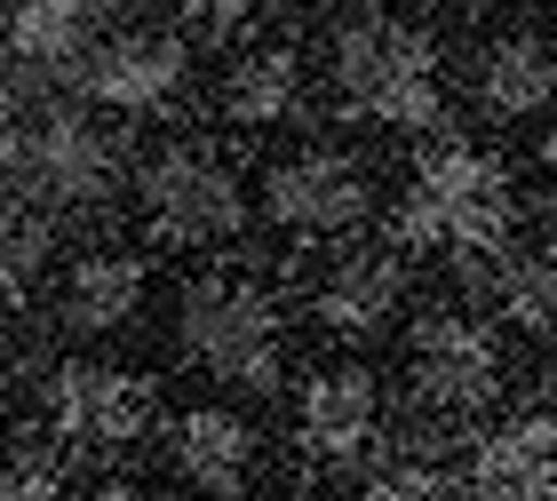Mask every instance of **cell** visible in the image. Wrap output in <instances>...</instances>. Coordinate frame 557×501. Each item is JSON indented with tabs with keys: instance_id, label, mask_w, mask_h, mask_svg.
I'll return each mask as SVG.
<instances>
[{
	"instance_id": "5bb4252c",
	"label": "cell",
	"mask_w": 557,
	"mask_h": 501,
	"mask_svg": "<svg viewBox=\"0 0 557 501\" xmlns=\"http://www.w3.org/2000/svg\"><path fill=\"white\" fill-rule=\"evenodd\" d=\"M168 454H175V469H184L199 493H215V501L247 493V478H256V430H247L239 414H215V406L175 414Z\"/></svg>"
},
{
	"instance_id": "ac0fdd59",
	"label": "cell",
	"mask_w": 557,
	"mask_h": 501,
	"mask_svg": "<svg viewBox=\"0 0 557 501\" xmlns=\"http://www.w3.org/2000/svg\"><path fill=\"white\" fill-rule=\"evenodd\" d=\"M48 239H57V231H48V208H40V199H24L16 184H0V295L33 287Z\"/></svg>"
},
{
	"instance_id": "d6986e66",
	"label": "cell",
	"mask_w": 557,
	"mask_h": 501,
	"mask_svg": "<svg viewBox=\"0 0 557 501\" xmlns=\"http://www.w3.org/2000/svg\"><path fill=\"white\" fill-rule=\"evenodd\" d=\"M494 295L518 327L534 335H557V247H534V255H510L494 271Z\"/></svg>"
},
{
	"instance_id": "9c48e42d",
	"label": "cell",
	"mask_w": 557,
	"mask_h": 501,
	"mask_svg": "<svg viewBox=\"0 0 557 501\" xmlns=\"http://www.w3.org/2000/svg\"><path fill=\"white\" fill-rule=\"evenodd\" d=\"M160 414L144 374L128 366H57L48 374V422L72 446H136Z\"/></svg>"
},
{
	"instance_id": "484cf974",
	"label": "cell",
	"mask_w": 557,
	"mask_h": 501,
	"mask_svg": "<svg viewBox=\"0 0 557 501\" xmlns=\"http://www.w3.org/2000/svg\"><path fill=\"white\" fill-rule=\"evenodd\" d=\"M0 390H9V335H0Z\"/></svg>"
},
{
	"instance_id": "4fadbf2b",
	"label": "cell",
	"mask_w": 557,
	"mask_h": 501,
	"mask_svg": "<svg viewBox=\"0 0 557 501\" xmlns=\"http://www.w3.org/2000/svg\"><path fill=\"white\" fill-rule=\"evenodd\" d=\"M374 414H383V398H374V374L367 366H319L311 383H302V446H311L319 462H350V454H367V438H374Z\"/></svg>"
},
{
	"instance_id": "5b68a950",
	"label": "cell",
	"mask_w": 557,
	"mask_h": 501,
	"mask_svg": "<svg viewBox=\"0 0 557 501\" xmlns=\"http://www.w3.org/2000/svg\"><path fill=\"white\" fill-rule=\"evenodd\" d=\"M502 390V359H494V335L470 327L462 311H430L414 318V342H407V406L430 438H454V422L486 414Z\"/></svg>"
},
{
	"instance_id": "6da1fadb",
	"label": "cell",
	"mask_w": 557,
	"mask_h": 501,
	"mask_svg": "<svg viewBox=\"0 0 557 501\" xmlns=\"http://www.w3.org/2000/svg\"><path fill=\"white\" fill-rule=\"evenodd\" d=\"M326 88L359 120L430 128L438 120V48L407 16H359L326 40Z\"/></svg>"
},
{
	"instance_id": "e0dca14e",
	"label": "cell",
	"mask_w": 557,
	"mask_h": 501,
	"mask_svg": "<svg viewBox=\"0 0 557 501\" xmlns=\"http://www.w3.org/2000/svg\"><path fill=\"white\" fill-rule=\"evenodd\" d=\"M295 96H302V57H295L287 33H271V40H256L232 64V80H223V112H232L239 128H271V120L295 112Z\"/></svg>"
},
{
	"instance_id": "83f0119b",
	"label": "cell",
	"mask_w": 557,
	"mask_h": 501,
	"mask_svg": "<svg viewBox=\"0 0 557 501\" xmlns=\"http://www.w3.org/2000/svg\"><path fill=\"white\" fill-rule=\"evenodd\" d=\"M319 9H326V0H319Z\"/></svg>"
},
{
	"instance_id": "ba28073f",
	"label": "cell",
	"mask_w": 557,
	"mask_h": 501,
	"mask_svg": "<svg viewBox=\"0 0 557 501\" xmlns=\"http://www.w3.org/2000/svg\"><path fill=\"white\" fill-rule=\"evenodd\" d=\"M191 72V48L184 33H168V24H120L88 48V64L72 72V88L88 96V104L104 112H160L175 88H184Z\"/></svg>"
},
{
	"instance_id": "3957f363",
	"label": "cell",
	"mask_w": 557,
	"mask_h": 501,
	"mask_svg": "<svg viewBox=\"0 0 557 501\" xmlns=\"http://www.w3.org/2000/svg\"><path fill=\"white\" fill-rule=\"evenodd\" d=\"M175 335L215 383H239V390H271L278 383V295L263 271H199L184 287V318Z\"/></svg>"
},
{
	"instance_id": "d4e9b609",
	"label": "cell",
	"mask_w": 557,
	"mask_h": 501,
	"mask_svg": "<svg viewBox=\"0 0 557 501\" xmlns=\"http://www.w3.org/2000/svg\"><path fill=\"white\" fill-rule=\"evenodd\" d=\"M542 167H549V175H557V128H549V136H542Z\"/></svg>"
},
{
	"instance_id": "8fae6325",
	"label": "cell",
	"mask_w": 557,
	"mask_h": 501,
	"mask_svg": "<svg viewBox=\"0 0 557 501\" xmlns=\"http://www.w3.org/2000/svg\"><path fill=\"white\" fill-rule=\"evenodd\" d=\"M398 295H407V255H398V247H335V255L311 271V311L343 335L383 327L398 311Z\"/></svg>"
},
{
	"instance_id": "44dd1931",
	"label": "cell",
	"mask_w": 557,
	"mask_h": 501,
	"mask_svg": "<svg viewBox=\"0 0 557 501\" xmlns=\"http://www.w3.org/2000/svg\"><path fill=\"white\" fill-rule=\"evenodd\" d=\"M0 501H72V493L48 454H16V462H0Z\"/></svg>"
},
{
	"instance_id": "7402d4cb",
	"label": "cell",
	"mask_w": 557,
	"mask_h": 501,
	"mask_svg": "<svg viewBox=\"0 0 557 501\" xmlns=\"http://www.w3.org/2000/svg\"><path fill=\"white\" fill-rule=\"evenodd\" d=\"M175 9H184V24H191V33L232 40V33H247V24H256V9H263V0H175Z\"/></svg>"
},
{
	"instance_id": "2e32d148",
	"label": "cell",
	"mask_w": 557,
	"mask_h": 501,
	"mask_svg": "<svg viewBox=\"0 0 557 501\" xmlns=\"http://www.w3.org/2000/svg\"><path fill=\"white\" fill-rule=\"evenodd\" d=\"M144 303V255H128V247H104V255H81L57 279V318L81 335H104L120 327Z\"/></svg>"
},
{
	"instance_id": "8992f818",
	"label": "cell",
	"mask_w": 557,
	"mask_h": 501,
	"mask_svg": "<svg viewBox=\"0 0 557 501\" xmlns=\"http://www.w3.org/2000/svg\"><path fill=\"white\" fill-rule=\"evenodd\" d=\"M263 215L295 239H350L374 215V175L335 143H302L263 167Z\"/></svg>"
},
{
	"instance_id": "52a82bcc",
	"label": "cell",
	"mask_w": 557,
	"mask_h": 501,
	"mask_svg": "<svg viewBox=\"0 0 557 501\" xmlns=\"http://www.w3.org/2000/svg\"><path fill=\"white\" fill-rule=\"evenodd\" d=\"M24 184L40 208H104L120 191V143L81 104H40L24 128Z\"/></svg>"
},
{
	"instance_id": "9a60e30c",
	"label": "cell",
	"mask_w": 557,
	"mask_h": 501,
	"mask_svg": "<svg viewBox=\"0 0 557 501\" xmlns=\"http://www.w3.org/2000/svg\"><path fill=\"white\" fill-rule=\"evenodd\" d=\"M478 104L494 120H534L557 104V48L542 33H502L478 57Z\"/></svg>"
},
{
	"instance_id": "4316f807",
	"label": "cell",
	"mask_w": 557,
	"mask_h": 501,
	"mask_svg": "<svg viewBox=\"0 0 557 501\" xmlns=\"http://www.w3.org/2000/svg\"><path fill=\"white\" fill-rule=\"evenodd\" d=\"M295 501H326V493H295Z\"/></svg>"
},
{
	"instance_id": "30bf717a",
	"label": "cell",
	"mask_w": 557,
	"mask_h": 501,
	"mask_svg": "<svg viewBox=\"0 0 557 501\" xmlns=\"http://www.w3.org/2000/svg\"><path fill=\"white\" fill-rule=\"evenodd\" d=\"M96 40H104V0H9L0 16V57L40 80H72Z\"/></svg>"
},
{
	"instance_id": "cb8c5ba5",
	"label": "cell",
	"mask_w": 557,
	"mask_h": 501,
	"mask_svg": "<svg viewBox=\"0 0 557 501\" xmlns=\"http://www.w3.org/2000/svg\"><path fill=\"white\" fill-rule=\"evenodd\" d=\"M72 501H160V493H151L144 478H128V469H104V478H88Z\"/></svg>"
},
{
	"instance_id": "603a6c76",
	"label": "cell",
	"mask_w": 557,
	"mask_h": 501,
	"mask_svg": "<svg viewBox=\"0 0 557 501\" xmlns=\"http://www.w3.org/2000/svg\"><path fill=\"white\" fill-rule=\"evenodd\" d=\"M24 160V96H16V80L0 72V167H16Z\"/></svg>"
},
{
	"instance_id": "7c38bea8",
	"label": "cell",
	"mask_w": 557,
	"mask_h": 501,
	"mask_svg": "<svg viewBox=\"0 0 557 501\" xmlns=\"http://www.w3.org/2000/svg\"><path fill=\"white\" fill-rule=\"evenodd\" d=\"M557 493V414L534 406L478 438L470 454V501H549Z\"/></svg>"
},
{
	"instance_id": "ffe728a7",
	"label": "cell",
	"mask_w": 557,
	"mask_h": 501,
	"mask_svg": "<svg viewBox=\"0 0 557 501\" xmlns=\"http://www.w3.org/2000/svg\"><path fill=\"white\" fill-rule=\"evenodd\" d=\"M359 501H462V486H454L438 462L398 454V462H374V469H367V493H359Z\"/></svg>"
},
{
	"instance_id": "277c9868",
	"label": "cell",
	"mask_w": 557,
	"mask_h": 501,
	"mask_svg": "<svg viewBox=\"0 0 557 501\" xmlns=\"http://www.w3.org/2000/svg\"><path fill=\"white\" fill-rule=\"evenodd\" d=\"M144 223L175 247H232L247 231V191H239V167L223 143L208 136H175L160 152H144Z\"/></svg>"
},
{
	"instance_id": "7a4b0ae2",
	"label": "cell",
	"mask_w": 557,
	"mask_h": 501,
	"mask_svg": "<svg viewBox=\"0 0 557 501\" xmlns=\"http://www.w3.org/2000/svg\"><path fill=\"white\" fill-rule=\"evenodd\" d=\"M391 239L398 247H462L470 255H494L510 239V191H502V167L470 143H430L414 160V191L398 199L391 215Z\"/></svg>"
}]
</instances>
